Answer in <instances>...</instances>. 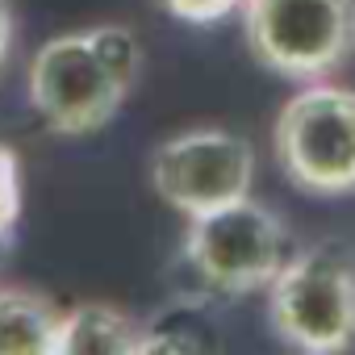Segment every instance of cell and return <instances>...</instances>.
Instances as JSON below:
<instances>
[{
	"mask_svg": "<svg viewBox=\"0 0 355 355\" xmlns=\"http://www.w3.org/2000/svg\"><path fill=\"white\" fill-rule=\"evenodd\" d=\"M268 322L297 355L355 351V255L343 243L293 251L268 284Z\"/></svg>",
	"mask_w": 355,
	"mask_h": 355,
	"instance_id": "cell-1",
	"label": "cell"
},
{
	"mask_svg": "<svg viewBox=\"0 0 355 355\" xmlns=\"http://www.w3.org/2000/svg\"><path fill=\"white\" fill-rule=\"evenodd\" d=\"M276 163L313 197L355 193V88L334 80L301 84L272 125Z\"/></svg>",
	"mask_w": 355,
	"mask_h": 355,
	"instance_id": "cell-2",
	"label": "cell"
},
{
	"mask_svg": "<svg viewBox=\"0 0 355 355\" xmlns=\"http://www.w3.org/2000/svg\"><path fill=\"white\" fill-rule=\"evenodd\" d=\"M243 34L280 80H330L355 55V0H243Z\"/></svg>",
	"mask_w": 355,
	"mask_h": 355,
	"instance_id": "cell-3",
	"label": "cell"
},
{
	"mask_svg": "<svg viewBox=\"0 0 355 355\" xmlns=\"http://www.w3.org/2000/svg\"><path fill=\"white\" fill-rule=\"evenodd\" d=\"M288 226L255 197H243L234 205L209 209L189 218L184 230V259L189 268L226 297L268 293L276 272L288 259Z\"/></svg>",
	"mask_w": 355,
	"mask_h": 355,
	"instance_id": "cell-4",
	"label": "cell"
},
{
	"mask_svg": "<svg viewBox=\"0 0 355 355\" xmlns=\"http://www.w3.org/2000/svg\"><path fill=\"white\" fill-rule=\"evenodd\" d=\"M26 92L51 134L84 138L105 130L121 113L130 84L101 59L88 30H71L55 34L34 51L26 71Z\"/></svg>",
	"mask_w": 355,
	"mask_h": 355,
	"instance_id": "cell-5",
	"label": "cell"
},
{
	"mask_svg": "<svg viewBox=\"0 0 355 355\" xmlns=\"http://www.w3.org/2000/svg\"><path fill=\"white\" fill-rule=\"evenodd\" d=\"M150 189L184 222L197 214L234 205L255 189V150L243 134L222 125L180 130L155 146Z\"/></svg>",
	"mask_w": 355,
	"mask_h": 355,
	"instance_id": "cell-6",
	"label": "cell"
},
{
	"mask_svg": "<svg viewBox=\"0 0 355 355\" xmlns=\"http://www.w3.org/2000/svg\"><path fill=\"white\" fill-rule=\"evenodd\" d=\"M138 334L142 326L125 309L109 301H80L63 309L55 355H134Z\"/></svg>",
	"mask_w": 355,
	"mask_h": 355,
	"instance_id": "cell-7",
	"label": "cell"
},
{
	"mask_svg": "<svg viewBox=\"0 0 355 355\" xmlns=\"http://www.w3.org/2000/svg\"><path fill=\"white\" fill-rule=\"evenodd\" d=\"M63 309L26 284H0V355H55Z\"/></svg>",
	"mask_w": 355,
	"mask_h": 355,
	"instance_id": "cell-8",
	"label": "cell"
},
{
	"mask_svg": "<svg viewBox=\"0 0 355 355\" xmlns=\"http://www.w3.org/2000/svg\"><path fill=\"white\" fill-rule=\"evenodd\" d=\"M134 355H222V338L197 309L175 305L142 326Z\"/></svg>",
	"mask_w": 355,
	"mask_h": 355,
	"instance_id": "cell-9",
	"label": "cell"
},
{
	"mask_svg": "<svg viewBox=\"0 0 355 355\" xmlns=\"http://www.w3.org/2000/svg\"><path fill=\"white\" fill-rule=\"evenodd\" d=\"M92 46L101 51V59L134 88L138 76H142V42L134 38L130 26H92Z\"/></svg>",
	"mask_w": 355,
	"mask_h": 355,
	"instance_id": "cell-10",
	"label": "cell"
},
{
	"mask_svg": "<svg viewBox=\"0 0 355 355\" xmlns=\"http://www.w3.org/2000/svg\"><path fill=\"white\" fill-rule=\"evenodd\" d=\"M21 155L0 142V247H9L13 234H17V222H21Z\"/></svg>",
	"mask_w": 355,
	"mask_h": 355,
	"instance_id": "cell-11",
	"label": "cell"
},
{
	"mask_svg": "<svg viewBox=\"0 0 355 355\" xmlns=\"http://www.w3.org/2000/svg\"><path fill=\"white\" fill-rule=\"evenodd\" d=\"M163 9L175 21H189V26H218L243 9V0H163Z\"/></svg>",
	"mask_w": 355,
	"mask_h": 355,
	"instance_id": "cell-12",
	"label": "cell"
},
{
	"mask_svg": "<svg viewBox=\"0 0 355 355\" xmlns=\"http://www.w3.org/2000/svg\"><path fill=\"white\" fill-rule=\"evenodd\" d=\"M13 42H17V13L9 0H0V71H5V63L13 55Z\"/></svg>",
	"mask_w": 355,
	"mask_h": 355,
	"instance_id": "cell-13",
	"label": "cell"
}]
</instances>
